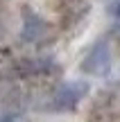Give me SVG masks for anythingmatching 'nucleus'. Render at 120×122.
<instances>
[{
	"instance_id": "1",
	"label": "nucleus",
	"mask_w": 120,
	"mask_h": 122,
	"mask_svg": "<svg viewBox=\"0 0 120 122\" xmlns=\"http://www.w3.org/2000/svg\"><path fill=\"white\" fill-rule=\"evenodd\" d=\"M91 84L84 81V79H79V81H66V84H59L57 88H54L52 97H50V102L45 104V109L48 111H73L77 104H79V100L89 93Z\"/></svg>"
},
{
	"instance_id": "2",
	"label": "nucleus",
	"mask_w": 120,
	"mask_h": 122,
	"mask_svg": "<svg viewBox=\"0 0 120 122\" xmlns=\"http://www.w3.org/2000/svg\"><path fill=\"white\" fill-rule=\"evenodd\" d=\"M109 70H111V45L107 39H102L86 52L84 61H82V72L102 77Z\"/></svg>"
},
{
	"instance_id": "3",
	"label": "nucleus",
	"mask_w": 120,
	"mask_h": 122,
	"mask_svg": "<svg viewBox=\"0 0 120 122\" xmlns=\"http://www.w3.org/2000/svg\"><path fill=\"white\" fill-rule=\"evenodd\" d=\"M43 32H45V23L41 20L36 14L25 11V25H23L21 39H23V41H36Z\"/></svg>"
},
{
	"instance_id": "4",
	"label": "nucleus",
	"mask_w": 120,
	"mask_h": 122,
	"mask_svg": "<svg viewBox=\"0 0 120 122\" xmlns=\"http://www.w3.org/2000/svg\"><path fill=\"white\" fill-rule=\"evenodd\" d=\"M0 122H23V118H21L18 113H7V115L0 118Z\"/></svg>"
},
{
	"instance_id": "5",
	"label": "nucleus",
	"mask_w": 120,
	"mask_h": 122,
	"mask_svg": "<svg viewBox=\"0 0 120 122\" xmlns=\"http://www.w3.org/2000/svg\"><path fill=\"white\" fill-rule=\"evenodd\" d=\"M109 14H111V16H116V18H120V0L111 2V7H109Z\"/></svg>"
},
{
	"instance_id": "6",
	"label": "nucleus",
	"mask_w": 120,
	"mask_h": 122,
	"mask_svg": "<svg viewBox=\"0 0 120 122\" xmlns=\"http://www.w3.org/2000/svg\"><path fill=\"white\" fill-rule=\"evenodd\" d=\"M118 32H120V27H118Z\"/></svg>"
}]
</instances>
